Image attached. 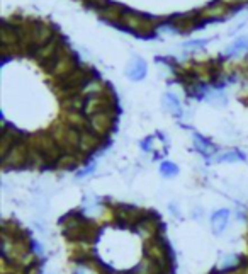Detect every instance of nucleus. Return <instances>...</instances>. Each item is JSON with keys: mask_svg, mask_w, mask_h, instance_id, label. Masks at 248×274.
Listing matches in <instances>:
<instances>
[{"mask_svg": "<svg viewBox=\"0 0 248 274\" xmlns=\"http://www.w3.org/2000/svg\"><path fill=\"white\" fill-rule=\"evenodd\" d=\"M60 225L63 228L65 237L72 242H92V238L97 235V227L78 213L65 215L60 220Z\"/></svg>", "mask_w": 248, "mask_h": 274, "instance_id": "f257e3e1", "label": "nucleus"}, {"mask_svg": "<svg viewBox=\"0 0 248 274\" xmlns=\"http://www.w3.org/2000/svg\"><path fill=\"white\" fill-rule=\"evenodd\" d=\"M29 146L34 148L36 152L43 155V159L46 160V164L49 167H54V164L58 162L60 157L63 155L62 148L57 143V140L53 138V135L46 131V133H34L26 140Z\"/></svg>", "mask_w": 248, "mask_h": 274, "instance_id": "f03ea898", "label": "nucleus"}, {"mask_svg": "<svg viewBox=\"0 0 248 274\" xmlns=\"http://www.w3.org/2000/svg\"><path fill=\"white\" fill-rule=\"evenodd\" d=\"M49 133L57 140L63 154H78L80 152V131L68 126L67 123L60 121V123L53 124Z\"/></svg>", "mask_w": 248, "mask_h": 274, "instance_id": "7ed1b4c3", "label": "nucleus"}, {"mask_svg": "<svg viewBox=\"0 0 248 274\" xmlns=\"http://www.w3.org/2000/svg\"><path fill=\"white\" fill-rule=\"evenodd\" d=\"M121 26L126 28L128 31H133L138 36H153L155 31V24L156 21L151 17H146L143 14L133 12V11H124L123 17H121Z\"/></svg>", "mask_w": 248, "mask_h": 274, "instance_id": "20e7f679", "label": "nucleus"}, {"mask_svg": "<svg viewBox=\"0 0 248 274\" xmlns=\"http://www.w3.org/2000/svg\"><path fill=\"white\" fill-rule=\"evenodd\" d=\"M145 256L150 257L151 261L158 264L160 267H163L165 271L170 272V269H172V252H170L169 245H167V242L161 237L145 242Z\"/></svg>", "mask_w": 248, "mask_h": 274, "instance_id": "39448f33", "label": "nucleus"}, {"mask_svg": "<svg viewBox=\"0 0 248 274\" xmlns=\"http://www.w3.org/2000/svg\"><path fill=\"white\" fill-rule=\"evenodd\" d=\"M29 157H31V148H29L27 141H19L9 150L6 157H2V169L4 170H14L22 169L29 165Z\"/></svg>", "mask_w": 248, "mask_h": 274, "instance_id": "423d86ee", "label": "nucleus"}, {"mask_svg": "<svg viewBox=\"0 0 248 274\" xmlns=\"http://www.w3.org/2000/svg\"><path fill=\"white\" fill-rule=\"evenodd\" d=\"M118 111H105V113H97L94 116H89V130L94 131L99 138H105L114 131L116 118Z\"/></svg>", "mask_w": 248, "mask_h": 274, "instance_id": "0eeeda50", "label": "nucleus"}, {"mask_svg": "<svg viewBox=\"0 0 248 274\" xmlns=\"http://www.w3.org/2000/svg\"><path fill=\"white\" fill-rule=\"evenodd\" d=\"M136 235H138L143 242L153 240V238H158L161 233V221L160 218L155 215V213H148L141 218V220L133 227Z\"/></svg>", "mask_w": 248, "mask_h": 274, "instance_id": "6e6552de", "label": "nucleus"}, {"mask_svg": "<svg viewBox=\"0 0 248 274\" xmlns=\"http://www.w3.org/2000/svg\"><path fill=\"white\" fill-rule=\"evenodd\" d=\"M145 215L146 211L134 206H118L114 210V218L124 227H134Z\"/></svg>", "mask_w": 248, "mask_h": 274, "instance_id": "1a4fd4ad", "label": "nucleus"}, {"mask_svg": "<svg viewBox=\"0 0 248 274\" xmlns=\"http://www.w3.org/2000/svg\"><path fill=\"white\" fill-rule=\"evenodd\" d=\"M100 146H102V138H99L94 131H90L89 128L80 131V154L84 155L95 154Z\"/></svg>", "mask_w": 248, "mask_h": 274, "instance_id": "9d476101", "label": "nucleus"}, {"mask_svg": "<svg viewBox=\"0 0 248 274\" xmlns=\"http://www.w3.org/2000/svg\"><path fill=\"white\" fill-rule=\"evenodd\" d=\"M21 133L16 128H11V126H6L2 130V135H0V157H6L9 154V150L12 148L14 145L22 141Z\"/></svg>", "mask_w": 248, "mask_h": 274, "instance_id": "9b49d317", "label": "nucleus"}, {"mask_svg": "<svg viewBox=\"0 0 248 274\" xmlns=\"http://www.w3.org/2000/svg\"><path fill=\"white\" fill-rule=\"evenodd\" d=\"M72 274H107V271L99 262H95L92 257H89V259L75 261L72 267Z\"/></svg>", "mask_w": 248, "mask_h": 274, "instance_id": "f8f14e48", "label": "nucleus"}, {"mask_svg": "<svg viewBox=\"0 0 248 274\" xmlns=\"http://www.w3.org/2000/svg\"><path fill=\"white\" fill-rule=\"evenodd\" d=\"M231 211L228 208H221V210H216L211 215V230L214 235H221L223 232L226 230L228 221H230Z\"/></svg>", "mask_w": 248, "mask_h": 274, "instance_id": "ddd939ff", "label": "nucleus"}, {"mask_svg": "<svg viewBox=\"0 0 248 274\" xmlns=\"http://www.w3.org/2000/svg\"><path fill=\"white\" fill-rule=\"evenodd\" d=\"M84 154H63L62 157L58 159V162L54 164V169L58 170H73V169H78L80 164L85 162V157H82Z\"/></svg>", "mask_w": 248, "mask_h": 274, "instance_id": "4468645a", "label": "nucleus"}, {"mask_svg": "<svg viewBox=\"0 0 248 274\" xmlns=\"http://www.w3.org/2000/svg\"><path fill=\"white\" fill-rule=\"evenodd\" d=\"M124 11H126V9L118 6V4H102V6L97 7L99 16L102 17V19H105V21H109V22L121 21V17H123Z\"/></svg>", "mask_w": 248, "mask_h": 274, "instance_id": "2eb2a0df", "label": "nucleus"}, {"mask_svg": "<svg viewBox=\"0 0 248 274\" xmlns=\"http://www.w3.org/2000/svg\"><path fill=\"white\" fill-rule=\"evenodd\" d=\"M194 148L204 157L214 155L217 152V146L212 143V141H209L207 138H204L202 135H197V133H194Z\"/></svg>", "mask_w": 248, "mask_h": 274, "instance_id": "dca6fc26", "label": "nucleus"}, {"mask_svg": "<svg viewBox=\"0 0 248 274\" xmlns=\"http://www.w3.org/2000/svg\"><path fill=\"white\" fill-rule=\"evenodd\" d=\"M230 12V7L226 6V4H212V6L206 7L204 11L201 12V17H206V19H221L225 17L226 14Z\"/></svg>", "mask_w": 248, "mask_h": 274, "instance_id": "f3484780", "label": "nucleus"}, {"mask_svg": "<svg viewBox=\"0 0 248 274\" xmlns=\"http://www.w3.org/2000/svg\"><path fill=\"white\" fill-rule=\"evenodd\" d=\"M146 75V63L145 60L134 58L128 67V77L131 80H143Z\"/></svg>", "mask_w": 248, "mask_h": 274, "instance_id": "a211bd4d", "label": "nucleus"}, {"mask_svg": "<svg viewBox=\"0 0 248 274\" xmlns=\"http://www.w3.org/2000/svg\"><path fill=\"white\" fill-rule=\"evenodd\" d=\"M163 108L169 111L172 116H175V118H180L182 116V106L179 103V99H177V95L167 92L163 95Z\"/></svg>", "mask_w": 248, "mask_h": 274, "instance_id": "6ab92c4d", "label": "nucleus"}, {"mask_svg": "<svg viewBox=\"0 0 248 274\" xmlns=\"http://www.w3.org/2000/svg\"><path fill=\"white\" fill-rule=\"evenodd\" d=\"M246 159V155L243 154V152L240 150H226L223 152L221 155L216 157V162H219V164H223V162H228V164H235V162H243Z\"/></svg>", "mask_w": 248, "mask_h": 274, "instance_id": "aec40b11", "label": "nucleus"}, {"mask_svg": "<svg viewBox=\"0 0 248 274\" xmlns=\"http://www.w3.org/2000/svg\"><path fill=\"white\" fill-rule=\"evenodd\" d=\"M248 52V38H240L230 48L226 49V57H240V55Z\"/></svg>", "mask_w": 248, "mask_h": 274, "instance_id": "412c9836", "label": "nucleus"}, {"mask_svg": "<svg viewBox=\"0 0 248 274\" xmlns=\"http://www.w3.org/2000/svg\"><path fill=\"white\" fill-rule=\"evenodd\" d=\"M160 174L163 177H175L177 174H179V167H177L174 162H161L160 164Z\"/></svg>", "mask_w": 248, "mask_h": 274, "instance_id": "4be33fe9", "label": "nucleus"}, {"mask_svg": "<svg viewBox=\"0 0 248 274\" xmlns=\"http://www.w3.org/2000/svg\"><path fill=\"white\" fill-rule=\"evenodd\" d=\"M209 41H211V39H192V41L184 43L182 46H184L185 49H190V52H192V49H202Z\"/></svg>", "mask_w": 248, "mask_h": 274, "instance_id": "5701e85b", "label": "nucleus"}, {"mask_svg": "<svg viewBox=\"0 0 248 274\" xmlns=\"http://www.w3.org/2000/svg\"><path fill=\"white\" fill-rule=\"evenodd\" d=\"M94 172H95V164H90V165H87V167H84L82 170H78V172H77V179L87 177V176H90V174H94Z\"/></svg>", "mask_w": 248, "mask_h": 274, "instance_id": "b1692460", "label": "nucleus"}, {"mask_svg": "<svg viewBox=\"0 0 248 274\" xmlns=\"http://www.w3.org/2000/svg\"><path fill=\"white\" fill-rule=\"evenodd\" d=\"M31 251H33L34 254H36L38 257H39V256H43V254H44V248H43L41 243H39L38 240H33V238H31Z\"/></svg>", "mask_w": 248, "mask_h": 274, "instance_id": "393cba45", "label": "nucleus"}, {"mask_svg": "<svg viewBox=\"0 0 248 274\" xmlns=\"http://www.w3.org/2000/svg\"><path fill=\"white\" fill-rule=\"evenodd\" d=\"M151 138H145L143 141H141V148H143L145 152H150V150H153V146H151Z\"/></svg>", "mask_w": 248, "mask_h": 274, "instance_id": "a878e982", "label": "nucleus"}, {"mask_svg": "<svg viewBox=\"0 0 248 274\" xmlns=\"http://www.w3.org/2000/svg\"><path fill=\"white\" fill-rule=\"evenodd\" d=\"M223 4H226V6H236V4H243L245 0H221Z\"/></svg>", "mask_w": 248, "mask_h": 274, "instance_id": "bb28decb", "label": "nucleus"}, {"mask_svg": "<svg viewBox=\"0 0 248 274\" xmlns=\"http://www.w3.org/2000/svg\"><path fill=\"white\" fill-rule=\"evenodd\" d=\"M170 211H172V215H179V208H175V205H170Z\"/></svg>", "mask_w": 248, "mask_h": 274, "instance_id": "cd10ccee", "label": "nucleus"}, {"mask_svg": "<svg viewBox=\"0 0 248 274\" xmlns=\"http://www.w3.org/2000/svg\"><path fill=\"white\" fill-rule=\"evenodd\" d=\"M217 274H219V272H217Z\"/></svg>", "mask_w": 248, "mask_h": 274, "instance_id": "c85d7f7f", "label": "nucleus"}]
</instances>
